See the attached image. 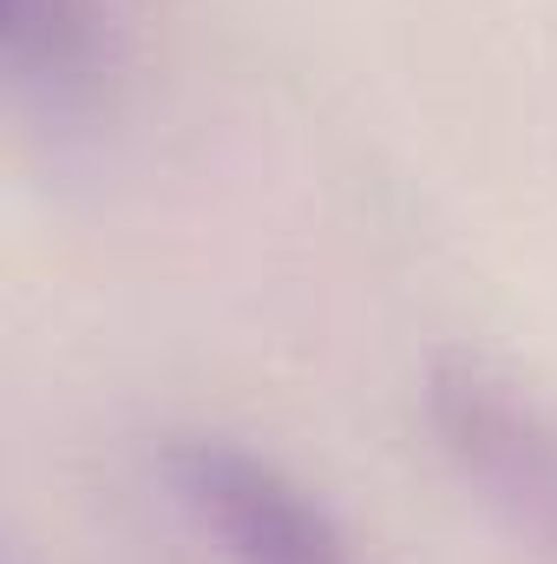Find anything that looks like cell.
<instances>
[{
  "mask_svg": "<svg viewBox=\"0 0 557 564\" xmlns=\"http://www.w3.org/2000/svg\"><path fill=\"white\" fill-rule=\"evenodd\" d=\"M0 66H7L13 106L40 112L46 126L86 119L106 99L119 66L112 0H7Z\"/></svg>",
  "mask_w": 557,
  "mask_h": 564,
  "instance_id": "obj_3",
  "label": "cell"
},
{
  "mask_svg": "<svg viewBox=\"0 0 557 564\" xmlns=\"http://www.w3.org/2000/svg\"><path fill=\"white\" fill-rule=\"evenodd\" d=\"M151 466L177 499V512L230 564H361L328 499L237 433L210 426L157 433Z\"/></svg>",
  "mask_w": 557,
  "mask_h": 564,
  "instance_id": "obj_2",
  "label": "cell"
},
{
  "mask_svg": "<svg viewBox=\"0 0 557 564\" xmlns=\"http://www.w3.org/2000/svg\"><path fill=\"white\" fill-rule=\"evenodd\" d=\"M419 408L459 486L532 552L557 564V414L485 355H433Z\"/></svg>",
  "mask_w": 557,
  "mask_h": 564,
  "instance_id": "obj_1",
  "label": "cell"
}]
</instances>
